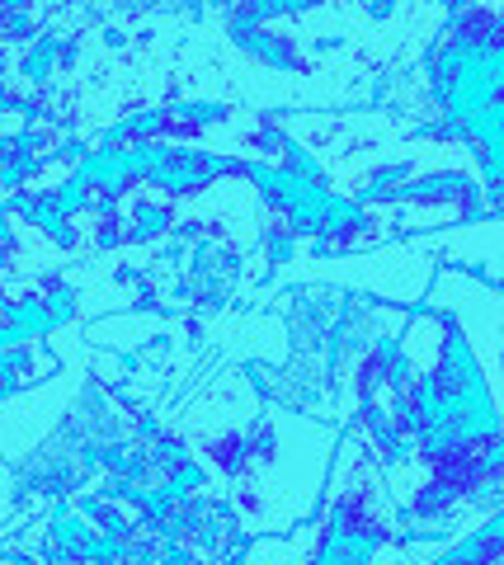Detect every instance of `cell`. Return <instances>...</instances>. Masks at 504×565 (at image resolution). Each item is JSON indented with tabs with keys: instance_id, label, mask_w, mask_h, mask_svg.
I'll list each match as a JSON object with an SVG mask.
<instances>
[{
	"instance_id": "1",
	"label": "cell",
	"mask_w": 504,
	"mask_h": 565,
	"mask_svg": "<svg viewBox=\"0 0 504 565\" xmlns=\"http://www.w3.org/2000/svg\"><path fill=\"white\" fill-rule=\"evenodd\" d=\"M382 542H387V527L368 509V490H350L330 509L311 565H373Z\"/></svg>"
},
{
	"instance_id": "2",
	"label": "cell",
	"mask_w": 504,
	"mask_h": 565,
	"mask_svg": "<svg viewBox=\"0 0 504 565\" xmlns=\"http://www.w3.org/2000/svg\"><path fill=\"white\" fill-rule=\"evenodd\" d=\"M128 226V241H156V236H165L170 226H175V207H170L165 199H137L132 203V222H124Z\"/></svg>"
}]
</instances>
